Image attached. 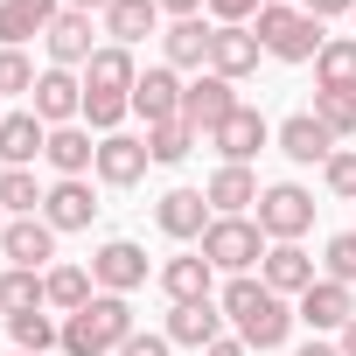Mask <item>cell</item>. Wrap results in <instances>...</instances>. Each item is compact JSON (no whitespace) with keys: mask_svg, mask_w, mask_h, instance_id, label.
Listing matches in <instances>:
<instances>
[{"mask_svg":"<svg viewBox=\"0 0 356 356\" xmlns=\"http://www.w3.org/2000/svg\"><path fill=\"white\" fill-rule=\"evenodd\" d=\"M133 84H140V63H133V49H119V42H105L91 63H84V126L105 140V133H119V119L133 112Z\"/></svg>","mask_w":356,"mask_h":356,"instance_id":"6da1fadb","label":"cell"},{"mask_svg":"<svg viewBox=\"0 0 356 356\" xmlns=\"http://www.w3.org/2000/svg\"><path fill=\"white\" fill-rule=\"evenodd\" d=\"M224 321L238 328L245 349H280V342L293 335V307H286V293H273V286L252 280V273L224 286Z\"/></svg>","mask_w":356,"mask_h":356,"instance_id":"7a4b0ae2","label":"cell"},{"mask_svg":"<svg viewBox=\"0 0 356 356\" xmlns=\"http://www.w3.org/2000/svg\"><path fill=\"white\" fill-rule=\"evenodd\" d=\"M126 335H133L126 293H91L77 314H63V349H70V356H119Z\"/></svg>","mask_w":356,"mask_h":356,"instance_id":"3957f363","label":"cell"},{"mask_svg":"<svg viewBox=\"0 0 356 356\" xmlns=\"http://www.w3.org/2000/svg\"><path fill=\"white\" fill-rule=\"evenodd\" d=\"M252 35H259V49H266V56H280V63H314V56L328 49L321 22H314V15H300V8H286V0H266Z\"/></svg>","mask_w":356,"mask_h":356,"instance_id":"277c9868","label":"cell"},{"mask_svg":"<svg viewBox=\"0 0 356 356\" xmlns=\"http://www.w3.org/2000/svg\"><path fill=\"white\" fill-rule=\"evenodd\" d=\"M203 259H210L217 273L245 280V273L266 259V231H259V217H217V224L203 231Z\"/></svg>","mask_w":356,"mask_h":356,"instance_id":"5b68a950","label":"cell"},{"mask_svg":"<svg viewBox=\"0 0 356 356\" xmlns=\"http://www.w3.org/2000/svg\"><path fill=\"white\" fill-rule=\"evenodd\" d=\"M259 231H266V245H300V238L314 231V196H307L300 182L259 189Z\"/></svg>","mask_w":356,"mask_h":356,"instance_id":"8992f818","label":"cell"},{"mask_svg":"<svg viewBox=\"0 0 356 356\" xmlns=\"http://www.w3.org/2000/svg\"><path fill=\"white\" fill-rule=\"evenodd\" d=\"M29 112H35L42 126H77V119H84V77L49 63V70L35 77V105H29Z\"/></svg>","mask_w":356,"mask_h":356,"instance_id":"52a82bcc","label":"cell"},{"mask_svg":"<svg viewBox=\"0 0 356 356\" xmlns=\"http://www.w3.org/2000/svg\"><path fill=\"white\" fill-rule=\"evenodd\" d=\"M231 112H238V84H231V77H217V70H203V77L182 91V119H189L196 133H217Z\"/></svg>","mask_w":356,"mask_h":356,"instance_id":"ba28073f","label":"cell"},{"mask_svg":"<svg viewBox=\"0 0 356 356\" xmlns=\"http://www.w3.org/2000/svg\"><path fill=\"white\" fill-rule=\"evenodd\" d=\"M91 280H98V293H133V286H147V252L133 238H112L91 252Z\"/></svg>","mask_w":356,"mask_h":356,"instance_id":"9c48e42d","label":"cell"},{"mask_svg":"<svg viewBox=\"0 0 356 356\" xmlns=\"http://www.w3.org/2000/svg\"><path fill=\"white\" fill-rule=\"evenodd\" d=\"M273 140H280V154H286V161H300V168H328V161H335V133H328L314 112L280 119V133H273Z\"/></svg>","mask_w":356,"mask_h":356,"instance_id":"30bf717a","label":"cell"},{"mask_svg":"<svg viewBox=\"0 0 356 356\" xmlns=\"http://www.w3.org/2000/svg\"><path fill=\"white\" fill-rule=\"evenodd\" d=\"M154 224H161L168 238H182V245H189V238H203V231L217 224V210H210L203 189H168V196L154 203Z\"/></svg>","mask_w":356,"mask_h":356,"instance_id":"8fae6325","label":"cell"},{"mask_svg":"<svg viewBox=\"0 0 356 356\" xmlns=\"http://www.w3.org/2000/svg\"><path fill=\"white\" fill-rule=\"evenodd\" d=\"M182 77H175L168 63H154V70H140V84H133V112L147 119V126H168V119H182Z\"/></svg>","mask_w":356,"mask_h":356,"instance_id":"7c38bea8","label":"cell"},{"mask_svg":"<svg viewBox=\"0 0 356 356\" xmlns=\"http://www.w3.org/2000/svg\"><path fill=\"white\" fill-rule=\"evenodd\" d=\"M266 140H273V126H266V119H259L252 105H238V112H231V119H224V126L210 133V147H217V154H224L231 168H252Z\"/></svg>","mask_w":356,"mask_h":356,"instance_id":"4fadbf2b","label":"cell"},{"mask_svg":"<svg viewBox=\"0 0 356 356\" xmlns=\"http://www.w3.org/2000/svg\"><path fill=\"white\" fill-rule=\"evenodd\" d=\"M147 140H133V133H105L98 140V182L105 189H133L140 182V175H147Z\"/></svg>","mask_w":356,"mask_h":356,"instance_id":"5bb4252c","label":"cell"},{"mask_svg":"<svg viewBox=\"0 0 356 356\" xmlns=\"http://www.w3.org/2000/svg\"><path fill=\"white\" fill-rule=\"evenodd\" d=\"M42 161L56 168V182H77L84 168H98V140H91V126H84V119H77V126H49Z\"/></svg>","mask_w":356,"mask_h":356,"instance_id":"9a60e30c","label":"cell"},{"mask_svg":"<svg viewBox=\"0 0 356 356\" xmlns=\"http://www.w3.org/2000/svg\"><path fill=\"white\" fill-rule=\"evenodd\" d=\"M0 252H8L15 266H29V273H42V266L56 259V231H49L42 217H8V231H0Z\"/></svg>","mask_w":356,"mask_h":356,"instance_id":"2e32d148","label":"cell"},{"mask_svg":"<svg viewBox=\"0 0 356 356\" xmlns=\"http://www.w3.org/2000/svg\"><path fill=\"white\" fill-rule=\"evenodd\" d=\"M91 217H98V196H91L84 175H77V182H56L42 196V224L49 231H91Z\"/></svg>","mask_w":356,"mask_h":356,"instance_id":"e0dca14e","label":"cell"},{"mask_svg":"<svg viewBox=\"0 0 356 356\" xmlns=\"http://www.w3.org/2000/svg\"><path fill=\"white\" fill-rule=\"evenodd\" d=\"M42 42H49V63H56V70H84V63L98 56V42H91V15H70V8L49 22Z\"/></svg>","mask_w":356,"mask_h":356,"instance_id":"ac0fdd59","label":"cell"},{"mask_svg":"<svg viewBox=\"0 0 356 356\" xmlns=\"http://www.w3.org/2000/svg\"><path fill=\"white\" fill-rule=\"evenodd\" d=\"M349 314H356V293L342 280H314L293 307V321H307V328H349Z\"/></svg>","mask_w":356,"mask_h":356,"instance_id":"d6986e66","label":"cell"},{"mask_svg":"<svg viewBox=\"0 0 356 356\" xmlns=\"http://www.w3.org/2000/svg\"><path fill=\"white\" fill-rule=\"evenodd\" d=\"M63 0H0V49H22L29 35H49Z\"/></svg>","mask_w":356,"mask_h":356,"instance_id":"ffe728a7","label":"cell"},{"mask_svg":"<svg viewBox=\"0 0 356 356\" xmlns=\"http://www.w3.org/2000/svg\"><path fill=\"white\" fill-rule=\"evenodd\" d=\"M168 342L203 356L210 342H224V307H210V300H189V307H175V314H168Z\"/></svg>","mask_w":356,"mask_h":356,"instance_id":"44dd1931","label":"cell"},{"mask_svg":"<svg viewBox=\"0 0 356 356\" xmlns=\"http://www.w3.org/2000/svg\"><path fill=\"white\" fill-rule=\"evenodd\" d=\"M259 280H266L273 293H293V300H300V293L314 286V259H307L300 245H266V259H259Z\"/></svg>","mask_w":356,"mask_h":356,"instance_id":"7402d4cb","label":"cell"},{"mask_svg":"<svg viewBox=\"0 0 356 356\" xmlns=\"http://www.w3.org/2000/svg\"><path fill=\"white\" fill-rule=\"evenodd\" d=\"M210 280H217V266H210L203 252H182V259H168V266H161V293H168L175 307L210 300Z\"/></svg>","mask_w":356,"mask_h":356,"instance_id":"603a6c76","label":"cell"},{"mask_svg":"<svg viewBox=\"0 0 356 356\" xmlns=\"http://www.w3.org/2000/svg\"><path fill=\"white\" fill-rule=\"evenodd\" d=\"M259 56H266V49H259V35H252V29H217V35H210V70H217V77H231V84H238V77H252V70H259Z\"/></svg>","mask_w":356,"mask_h":356,"instance_id":"cb8c5ba5","label":"cell"},{"mask_svg":"<svg viewBox=\"0 0 356 356\" xmlns=\"http://www.w3.org/2000/svg\"><path fill=\"white\" fill-rule=\"evenodd\" d=\"M210 35H217V29H203V15L175 22V29L161 35V49H168V70H210Z\"/></svg>","mask_w":356,"mask_h":356,"instance_id":"d4e9b609","label":"cell"},{"mask_svg":"<svg viewBox=\"0 0 356 356\" xmlns=\"http://www.w3.org/2000/svg\"><path fill=\"white\" fill-rule=\"evenodd\" d=\"M203 196H210V210H217V217H245V210L259 203V175L224 161V168L210 175V189H203Z\"/></svg>","mask_w":356,"mask_h":356,"instance_id":"484cf974","label":"cell"},{"mask_svg":"<svg viewBox=\"0 0 356 356\" xmlns=\"http://www.w3.org/2000/svg\"><path fill=\"white\" fill-rule=\"evenodd\" d=\"M42 147H49V126L35 112H8V119H0V161H8V168H29Z\"/></svg>","mask_w":356,"mask_h":356,"instance_id":"4316f807","label":"cell"},{"mask_svg":"<svg viewBox=\"0 0 356 356\" xmlns=\"http://www.w3.org/2000/svg\"><path fill=\"white\" fill-rule=\"evenodd\" d=\"M154 29H161V8H154V0H112V8H105V35H112L119 49L147 42Z\"/></svg>","mask_w":356,"mask_h":356,"instance_id":"83f0119b","label":"cell"},{"mask_svg":"<svg viewBox=\"0 0 356 356\" xmlns=\"http://www.w3.org/2000/svg\"><path fill=\"white\" fill-rule=\"evenodd\" d=\"M8 335H15V349H29V356H49V349H63V321H56V314H42V307H29V314H8Z\"/></svg>","mask_w":356,"mask_h":356,"instance_id":"f1b7e54d","label":"cell"},{"mask_svg":"<svg viewBox=\"0 0 356 356\" xmlns=\"http://www.w3.org/2000/svg\"><path fill=\"white\" fill-rule=\"evenodd\" d=\"M314 84H321V91H356V35H335V42L314 56Z\"/></svg>","mask_w":356,"mask_h":356,"instance_id":"f546056e","label":"cell"},{"mask_svg":"<svg viewBox=\"0 0 356 356\" xmlns=\"http://www.w3.org/2000/svg\"><path fill=\"white\" fill-rule=\"evenodd\" d=\"M29 307H49V286H42V273L8 266L0 273V314H29Z\"/></svg>","mask_w":356,"mask_h":356,"instance_id":"4dcf8cb0","label":"cell"},{"mask_svg":"<svg viewBox=\"0 0 356 356\" xmlns=\"http://www.w3.org/2000/svg\"><path fill=\"white\" fill-rule=\"evenodd\" d=\"M196 140H203V133H196L189 119H168V126H147V154H154L161 168H175V161H189V154H196Z\"/></svg>","mask_w":356,"mask_h":356,"instance_id":"1f68e13d","label":"cell"},{"mask_svg":"<svg viewBox=\"0 0 356 356\" xmlns=\"http://www.w3.org/2000/svg\"><path fill=\"white\" fill-rule=\"evenodd\" d=\"M42 196L49 189H35L29 168H0V210L8 217H42Z\"/></svg>","mask_w":356,"mask_h":356,"instance_id":"d6a6232c","label":"cell"},{"mask_svg":"<svg viewBox=\"0 0 356 356\" xmlns=\"http://www.w3.org/2000/svg\"><path fill=\"white\" fill-rule=\"evenodd\" d=\"M42 286H49V307L77 314V307L91 300V286H98V280H91L84 266H49V273H42Z\"/></svg>","mask_w":356,"mask_h":356,"instance_id":"836d02e7","label":"cell"},{"mask_svg":"<svg viewBox=\"0 0 356 356\" xmlns=\"http://www.w3.org/2000/svg\"><path fill=\"white\" fill-rule=\"evenodd\" d=\"M314 119H321L335 140H349V133H356V91H314Z\"/></svg>","mask_w":356,"mask_h":356,"instance_id":"e575fe53","label":"cell"},{"mask_svg":"<svg viewBox=\"0 0 356 356\" xmlns=\"http://www.w3.org/2000/svg\"><path fill=\"white\" fill-rule=\"evenodd\" d=\"M15 91H35V63L22 49H0V98H15Z\"/></svg>","mask_w":356,"mask_h":356,"instance_id":"d590c367","label":"cell"},{"mask_svg":"<svg viewBox=\"0 0 356 356\" xmlns=\"http://www.w3.org/2000/svg\"><path fill=\"white\" fill-rule=\"evenodd\" d=\"M328 280L356 286V231H335V238H328Z\"/></svg>","mask_w":356,"mask_h":356,"instance_id":"8d00e7d4","label":"cell"},{"mask_svg":"<svg viewBox=\"0 0 356 356\" xmlns=\"http://www.w3.org/2000/svg\"><path fill=\"white\" fill-rule=\"evenodd\" d=\"M321 175H328V189H335L342 203H356V147H335V161H328Z\"/></svg>","mask_w":356,"mask_h":356,"instance_id":"74e56055","label":"cell"},{"mask_svg":"<svg viewBox=\"0 0 356 356\" xmlns=\"http://www.w3.org/2000/svg\"><path fill=\"white\" fill-rule=\"evenodd\" d=\"M203 8L217 15V29H245V22L266 8V0H203Z\"/></svg>","mask_w":356,"mask_h":356,"instance_id":"f35d334b","label":"cell"},{"mask_svg":"<svg viewBox=\"0 0 356 356\" xmlns=\"http://www.w3.org/2000/svg\"><path fill=\"white\" fill-rule=\"evenodd\" d=\"M119 356H175V342H168V335H140V328H133Z\"/></svg>","mask_w":356,"mask_h":356,"instance_id":"ab89813d","label":"cell"},{"mask_svg":"<svg viewBox=\"0 0 356 356\" xmlns=\"http://www.w3.org/2000/svg\"><path fill=\"white\" fill-rule=\"evenodd\" d=\"M300 15H314V22H328V15H356V0H300Z\"/></svg>","mask_w":356,"mask_h":356,"instance_id":"60d3db41","label":"cell"},{"mask_svg":"<svg viewBox=\"0 0 356 356\" xmlns=\"http://www.w3.org/2000/svg\"><path fill=\"white\" fill-rule=\"evenodd\" d=\"M154 8H161V15H175V22H189V15L203 8V0H154Z\"/></svg>","mask_w":356,"mask_h":356,"instance_id":"b9f144b4","label":"cell"},{"mask_svg":"<svg viewBox=\"0 0 356 356\" xmlns=\"http://www.w3.org/2000/svg\"><path fill=\"white\" fill-rule=\"evenodd\" d=\"M293 356H342V342H300Z\"/></svg>","mask_w":356,"mask_h":356,"instance_id":"7bdbcfd3","label":"cell"},{"mask_svg":"<svg viewBox=\"0 0 356 356\" xmlns=\"http://www.w3.org/2000/svg\"><path fill=\"white\" fill-rule=\"evenodd\" d=\"M63 8H70V15H105L112 0H63Z\"/></svg>","mask_w":356,"mask_h":356,"instance_id":"ee69618b","label":"cell"},{"mask_svg":"<svg viewBox=\"0 0 356 356\" xmlns=\"http://www.w3.org/2000/svg\"><path fill=\"white\" fill-rule=\"evenodd\" d=\"M203 356H252V349H245V342H210Z\"/></svg>","mask_w":356,"mask_h":356,"instance_id":"f6af8a7d","label":"cell"},{"mask_svg":"<svg viewBox=\"0 0 356 356\" xmlns=\"http://www.w3.org/2000/svg\"><path fill=\"white\" fill-rule=\"evenodd\" d=\"M342 356H356V314H349V328H342Z\"/></svg>","mask_w":356,"mask_h":356,"instance_id":"bcb514c9","label":"cell"},{"mask_svg":"<svg viewBox=\"0 0 356 356\" xmlns=\"http://www.w3.org/2000/svg\"><path fill=\"white\" fill-rule=\"evenodd\" d=\"M0 231H8V210H0Z\"/></svg>","mask_w":356,"mask_h":356,"instance_id":"7dc6e473","label":"cell"},{"mask_svg":"<svg viewBox=\"0 0 356 356\" xmlns=\"http://www.w3.org/2000/svg\"><path fill=\"white\" fill-rule=\"evenodd\" d=\"M8 356H29V349H8Z\"/></svg>","mask_w":356,"mask_h":356,"instance_id":"c3c4849f","label":"cell"},{"mask_svg":"<svg viewBox=\"0 0 356 356\" xmlns=\"http://www.w3.org/2000/svg\"><path fill=\"white\" fill-rule=\"evenodd\" d=\"M0 119H8V112H0Z\"/></svg>","mask_w":356,"mask_h":356,"instance_id":"681fc988","label":"cell"}]
</instances>
